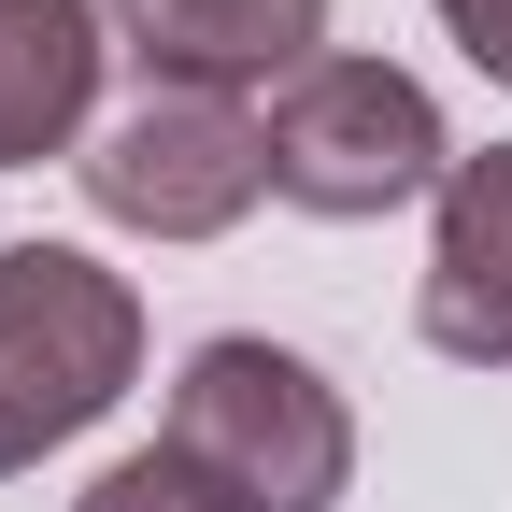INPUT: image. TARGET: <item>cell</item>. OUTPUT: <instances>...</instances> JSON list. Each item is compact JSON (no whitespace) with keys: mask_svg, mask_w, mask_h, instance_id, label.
<instances>
[{"mask_svg":"<svg viewBox=\"0 0 512 512\" xmlns=\"http://www.w3.org/2000/svg\"><path fill=\"white\" fill-rule=\"evenodd\" d=\"M441 171H456V143H441V100L399 72V57H313V72L271 100V200L299 214H399V200H441Z\"/></svg>","mask_w":512,"mask_h":512,"instance_id":"3","label":"cell"},{"mask_svg":"<svg viewBox=\"0 0 512 512\" xmlns=\"http://www.w3.org/2000/svg\"><path fill=\"white\" fill-rule=\"evenodd\" d=\"M171 456L214 470L242 512H342L356 413H342V384L313 370V356L228 328V342H200V356L171 370Z\"/></svg>","mask_w":512,"mask_h":512,"instance_id":"2","label":"cell"},{"mask_svg":"<svg viewBox=\"0 0 512 512\" xmlns=\"http://www.w3.org/2000/svg\"><path fill=\"white\" fill-rule=\"evenodd\" d=\"M100 57H114L100 0H0V171H43L86 143Z\"/></svg>","mask_w":512,"mask_h":512,"instance_id":"7","label":"cell"},{"mask_svg":"<svg viewBox=\"0 0 512 512\" xmlns=\"http://www.w3.org/2000/svg\"><path fill=\"white\" fill-rule=\"evenodd\" d=\"M114 43L143 57V86H299L328 57V0H100Z\"/></svg>","mask_w":512,"mask_h":512,"instance_id":"5","label":"cell"},{"mask_svg":"<svg viewBox=\"0 0 512 512\" xmlns=\"http://www.w3.org/2000/svg\"><path fill=\"white\" fill-rule=\"evenodd\" d=\"M413 328L456 356V370H512V143H484V157L441 171V228H427Z\"/></svg>","mask_w":512,"mask_h":512,"instance_id":"6","label":"cell"},{"mask_svg":"<svg viewBox=\"0 0 512 512\" xmlns=\"http://www.w3.org/2000/svg\"><path fill=\"white\" fill-rule=\"evenodd\" d=\"M441 29L470 43V72H498V86H512V0H441Z\"/></svg>","mask_w":512,"mask_h":512,"instance_id":"9","label":"cell"},{"mask_svg":"<svg viewBox=\"0 0 512 512\" xmlns=\"http://www.w3.org/2000/svg\"><path fill=\"white\" fill-rule=\"evenodd\" d=\"M72 512H242V498H228L214 470H185L171 441H143V456H114V470H100Z\"/></svg>","mask_w":512,"mask_h":512,"instance_id":"8","label":"cell"},{"mask_svg":"<svg viewBox=\"0 0 512 512\" xmlns=\"http://www.w3.org/2000/svg\"><path fill=\"white\" fill-rule=\"evenodd\" d=\"M72 171H86V200H100L114 228L214 242V228L256 214V185H271V128H256L242 100H214V86H143Z\"/></svg>","mask_w":512,"mask_h":512,"instance_id":"4","label":"cell"},{"mask_svg":"<svg viewBox=\"0 0 512 512\" xmlns=\"http://www.w3.org/2000/svg\"><path fill=\"white\" fill-rule=\"evenodd\" d=\"M143 384V299L86 242H15L0 256V484L86 441Z\"/></svg>","mask_w":512,"mask_h":512,"instance_id":"1","label":"cell"}]
</instances>
